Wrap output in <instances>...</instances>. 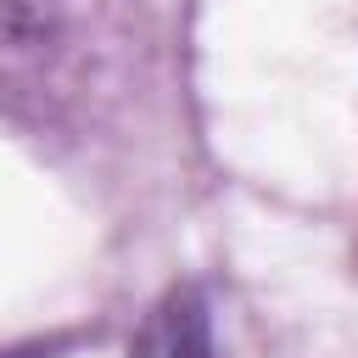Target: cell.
Returning <instances> with one entry per match:
<instances>
[{
  "label": "cell",
  "instance_id": "1",
  "mask_svg": "<svg viewBox=\"0 0 358 358\" xmlns=\"http://www.w3.org/2000/svg\"><path fill=\"white\" fill-rule=\"evenodd\" d=\"M207 352H213L207 302H201V291H190V285L168 291V296L145 313V324H140V336H134V347H129V358H207Z\"/></svg>",
  "mask_w": 358,
  "mask_h": 358
}]
</instances>
